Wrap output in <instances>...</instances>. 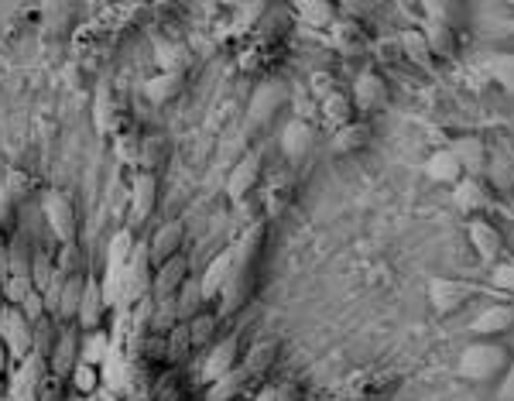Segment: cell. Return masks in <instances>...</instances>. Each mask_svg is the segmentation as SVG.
<instances>
[{"label": "cell", "mask_w": 514, "mask_h": 401, "mask_svg": "<svg viewBox=\"0 0 514 401\" xmlns=\"http://www.w3.org/2000/svg\"><path fill=\"white\" fill-rule=\"evenodd\" d=\"M288 100H292V90H288L285 79H264V83L251 93V103H247V120H251L254 127L271 124V120L278 117V110L288 107Z\"/></svg>", "instance_id": "cell-5"}, {"label": "cell", "mask_w": 514, "mask_h": 401, "mask_svg": "<svg viewBox=\"0 0 514 401\" xmlns=\"http://www.w3.org/2000/svg\"><path fill=\"white\" fill-rule=\"evenodd\" d=\"M312 148H316V127L309 120L295 117L285 127V134H281V151H285L288 162H305L312 155Z\"/></svg>", "instance_id": "cell-23"}, {"label": "cell", "mask_w": 514, "mask_h": 401, "mask_svg": "<svg viewBox=\"0 0 514 401\" xmlns=\"http://www.w3.org/2000/svg\"><path fill=\"white\" fill-rule=\"evenodd\" d=\"M254 288H257V268H240L237 264L230 282L223 285L220 295H216V316L220 319L237 316V312L254 299Z\"/></svg>", "instance_id": "cell-9"}, {"label": "cell", "mask_w": 514, "mask_h": 401, "mask_svg": "<svg viewBox=\"0 0 514 401\" xmlns=\"http://www.w3.org/2000/svg\"><path fill=\"white\" fill-rule=\"evenodd\" d=\"M107 295H103V285H100V278L93 275H86V288H83V302H79V312H76V326H79V333H100L103 330V323H107Z\"/></svg>", "instance_id": "cell-12"}, {"label": "cell", "mask_w": 514, "mask_h": 401, "mask_svg": "<svg viewBox=\"0 0 514 401\" xmlns=\"http://www.w3.org/2000/svg\"><path fill=\"white\" fill-rule=\"evenodd\" d=\"M14 216H18V203H14V196L4 189V182H0V227L11 230L14 227Z\"/></svg>", "instance_id": "cell-53"}, {"label": "cell", "mask_w": 514, "mask_h": 401, "mask_svg": "<svg viewBox=\"0 0 514 401\" xmlns=\"http://www.w3.org/2000/svg\"><path fill=\"white\" fill-rule=\"evenodd\" d=\"M295 18L312 31H329L340 21V7L329 0H302V4H295Z\"/></svg>", "instance_id": "cell-30"}, {"label": "cell", "mask_w": 514, "mask_h": 401, "mask_svg": "<svg viewBox=\"0 0 514 401\" xmlns=\"http://www.w3.org/2000/svg\"><path fill=\"white\" fill-rule=\"evenodd\" d=\"M350 100L360 114H384V110L391 107V86H388V79H384V72L374 66L360 69L357 79H353Z\"/></svg>", "instance_id": "cell-4"}, {"label": "cell", "mask_w": 514, "mask_h": 401, "mask_svg": "<svg viewBox=\"0 0 514 401\" xmlns=\"http://www.w3.org/2000/svg\"><path fill=\"white\" fill-rule=\"evenodd\" d=\"M295 182H292V175H278V179H271V189H268V203H264V216L268 220H278L281 213L288 210V203H292V196H295Z\"/></svg>", "instance_id": "cell-43"}, {"label": "cell", "mask_w": 514, "mask_h": 401, "mask_svg": "<svg viewBox=\"0 0 514 401\" xmlns=\"http://www.w3.org/2000/svg\"><path fill=\"white\" fill-rule=\"evenodd\" d=\"M175 309H179V323H192L199 312H206V299L203 292H199V278H189V282L182 285V292L175 295Z\"/></svg>", "instance_id": "cell-42"}, {"label": "cell", "mask_w": 514, "mask_h": 401, "mask_svg": "<svg viewBox=\"0 0 514 401\" xmlns=\"http://www.w3.org/2000/svg\"><path fill=\"white\" fill-rule=\"evenodd\" d=\"M189 354H192V336H189V326H186V323H179L172 333L165 336V364L179 367V364H186Z\"/></svg>", "instance_id": "cell-45"}, {"label": "cell", "mask_w": 514, "mask_h": 401, "mask_svg": "<svg viewBox=\"0 0 514 401\" xmlns=\"http://www.w3.org/2000/svg\"><path fill=\"white\" fill-rule=\"evenodd\" d=\"M42 213H45V223L55 234V240L72 244V240L79 237V216H76V206H72V199L66 196V192H55V189L45 192Z\"/></svg>", "instance_id": "cell-8"}, {"label": "cell", "mask_w": 514, "mask_h": 401, "mask_svg": "<svg viewBox=\"0 0 514 401\" xmlns=\"http://www.w3.org/2000/svg\"><path fill=\"white\" fill-rule=\"evenodd\" d=\"M422 168H425V179L436 182V186H449V189H453L456 182L463 179V168H460V162H456L449 148H436L429 158H425Z\"/></svg>", "instance_id": "cell-29"}, {"label": "cell", "mask_w": 514, "mask_h": 401, "mask_svg": "<svg viewBox=\"0 0 514 401\" xmlns=\"http://www.w3.org/2000/svg\"><path fill=\"white\" fill-rule=\"evenodd\" d=\"M59 336H62V323H59V319H52V316H45L42 323L31 326V354L48 360L55 354V343H59Z\"/></svg>", "instance_id": "cell-34"}, {"label": "cell", "mask_w": 514, "mask_h": 401, "mask_svg": "<svg viewBox=\"0 0 514 401\" xmlns=\"http://www.w3.org/2000/svg\"><path fill=\"white\" fill-rule=\"evenodd\" d=\"M484 72L494 79V86H501L504 93L514 96V52H494L484 59Z\"/></svg>", "instance_id": "cell-39"}, {"label": "cell", "mask_w": 514, "mask_h": 401, "mask_svg": "<svg viewBox=\"0 0 514 401\" xmlns=\"http://www.w3.org/2000/svg\"><path fill=\"white\" fill-rule=\"evenodd\" d=\"M484 186L491 196H511L514 192V148L511 144H491V158H487Z\"/></svg>", "instance_id": "cell-15"}, {"label": "cell", "mask_w": 514, "mask_h": 401, "mask_svg": "<svg viewBox=\"0 0 514 401\" xmlns=\"http://www.w3.org/2000/svg\"><path fill=\"white\" fill-rule=\"evenodd\" d=\"M504 28H508L511 35H514V18H508V21H504Z\"/></svg>", "instance_id": "cell-61"}, {"label": "cell", "mask_w": 514, "mask_h": 401, "mask_svg": "<svg viewBox=\"0 0 514 401\" xmlns=\"http://www.w3.org/2000/svg\"><path fill=\"white\" fill-rule=\"evenodd\" d=\"M182 86H186V79H182L179 72H158L155 79H148L144 93H148L151 103H172L182 96Z\"/></svg>", "instance_id": "cell-37"}, {"label": "cell", "mask_w": 514, "mask_h": 401, "mask_svg": "<svg viewBox=\"0 0 514 401\" xmlns=\"http://www.w3.org/2000/svg\"><path fill=\"white\" fill-rule=\"evenodd\" d=\"M487 288L501 299H511L514 295V258H501L487 271Z\"/></svg>", "instance_id": "cell-47"}, {"label": "cell", "mask_w": 514, "mask_h": 401, "mask_svg": "<svg viewBox=\"0 0 514 401\" xmlns=\"http://www.w3.org/2000/svg\"><path fill=\"white\" fill-rule=\"evenodd\" d=\"M31 292H35L31 278H18V275H7V282L0 285V295H4V302H7V306H14V309H21L24 299H28Z\"/></svg>", "instance_id": "cell-49"}, {"label": "cell", "mask_w": 514, "mask_h": 401, "mask_svg": "<svg viewBox=\"0 0 514 401\" xmlns=\"http://www.w3.org/2000/svg\"><path fill=\"white\" fill-rule=\"evenodd\" d=\"M134 247H138V240H134L131 230H120V234L110 240V251H107V271H124L127 261H131Z\"/></svg>", "instance_id": "cell-46"}, {"label": "cell", "mask_w": 514, "mask_h": 401, "mask_svg": "<svg viewBox=\"0 0 514 401\" xmlns=\"http://www.w3.org/2000/svg\"><path fill=\"white\" fill-rule=\"evenodd\" d=\"M179 326V309H175V299L165 302H151V319H148V336H168Z\"/></svg>", "instance_id": "cell-44"}, {"label": "cell", "mask_w": 514, "mask_h": 401, "mask_svg": "<svg viewBox=\"0 0 514 401\" xmlns=\"http://www.w3.org/2000/svg\"><path fill=\"white\" fill-rule=\"evenodd\" d=\"M275 401H305V391L295 381H281L275 384Z\"/></svg>", "instance_id": "cell-55"}, {"label": "cell", "mask_w": 514, "mask_h": 401, "mask_svg": "<svg viewBox=\"0 0 514 401\" xmlns=\"http://www.w3.org/2000/svg\"><path fill=\"white\" fill-rule=\"evenodd\" d=\"M0 401H7V398H0Z\"/></svg>", "instance_id": "cell-64"}, {"label": "cell", "mask_w": 514, "mask_h": 401, "mask_svg": "<svg viewBox=\"0 0 514 401\" xmlns=\"http://www.w3.org/2000/svg\"><path fill=\"white\" fill-rule=\"evenodd\" d=\"M371 124L367 120H350L347 127H340V131L333 134V151L336 155H357V151H364L367 144H371Z\"/></svg>", "instance_id": "cell-32"}, {"label": "cell", "mask_w": 514, "mask_h": 401, "mask_svg": "<svg viewBox=\"0 0 514 401\" xmlns=\"http://www.w3.org/2000/svg\"><path fill=\"white\" fill-rule=\"evenodd\" d=\"M254 401H275V388H261L254 395Z\"/></svg>", "instance_id": "cell-60"}, {"label": "cell", "mask_w": 514, "mask_h": 401, "mask_svg": "<svg viewBox=\"0 0 514 401\" xmlns=\"http://www.w3.org/2000/svg\"><path fill=\"white\" fill-rule=\"evenodd\" d=\"M48 378H52V371H48V360L28 354V357L21 360L18 374H14V388H38V391H42L45 384H48Z\"/></svg>", "instance_id": "cell-36"}, {"label": "cell", "mask_w": 514, "mask_h": 401, "mask_svg": "<svg viewBox=\"0 0 514 401\" xmlns=\"http://www.w3.org/2000/svg\"><path fill=\"white\" fill-rule=\"evenodd\" d=\"M186 282H189V258L186 254H175L172 261H165L162 268H155V278H151V302L175 299Z\"/></svg>", "instance_id": "cell-19"}, {"label": "cell", "mask_w": 514, "mask_h": 401, "mask_svg": "<svg viewBox=\"0 0 514 401\" xmlns=\"http://www.w3.org/2000/svg\"><path fill=\"white\" fill-rule=\"evenodd\" d=\"M247 381H254L251 374L244 371V367H237V371H230V374H223L220 381H213L210 384V401H240V395L247 391Z\"/></svg>", "instance_id": "cell-38"}, {"label": "cell", "mask_w": 514, "mask_h": 401, "mask_svg": "<svg viewBox=\"0 0 514 401\" xmlns=\"http://www.w3.org/2000/svg\"><path fill=\"white\" fill-rule=\"evenodd\" d=\"M278 354H281V343L275 340V336H257L251 347H247V354H244V360H240V367H244V371L257 381V378H264L271 367H275Z\"/></svg>", "instance_id": "cell-24"}, {"label": "cell", "mask_w": 514, "mask_h": 401, "mask_svg": "<svg viewBox=\"0 0 514 401\" xmlns=\"http://www.w3.org/2000/svg\"><path fill=\"white\" fill-rule=\"evenodd\" d=\"M151 278H155V268H151L148 258V240H138L127 268L120 271V299L141 302L144 295H151Z\"/></svg>", "instance_id": "cell-7"}, {"label": "cell", "mask_w": 514, "mask_h": 401, "mask_svg": "<svg viewBox=\"0 0 514 401\" xmlns=\"http://www.w3.org/2000/svg\"><path fill=\"white\" fill-rule=\"evenodd\" d=\"M66 401H86V398H79V395H76V398H66Z\"/></svg>", "instance_id": "cell-62"}, {"label": "cell", "mask_w": 514, "mask_h": 401, "mask_svg": "<svg viewBox=\"0 0 514 401\" xmlns=\"http://www.w3.org/2000/svg\"><path fill=\"white\" fill-rule=\"evenodd\" d=\"M38 401H66V395H62V381L59 378H48L45 388L38 391Z\"/></svg>", "instance_id": "cell-57"}, {"label": "cell", "mask_w": 514, "mask_h": 401, "mask_svg": "<svg viewBox=\"0 0 514 401\" xmlns=\"http://www.w3.org/2000/svg\"><path fill=\"white\" fill-rule=\"evenodd\" d=\"M189 326V336H192V350H210L220 336V316L216 312H199Z\"/></svg>", "instance_id": "cell-40"}, {"label": "cell", "mask_w": 514, "mask_h": 401, "mask_svg": "<svg viewBox=\"0 0 514 401\" xmlns=\"http://www.w3.org/2000/svg\"><path fill=\"white\" fill-rule=\"evenodd\" d=\"M261 175H264L261 151H247V155L240 158V162L230 168V175H227V196H230V203L244 206L247 199L254 196V189H257V182H261Z\"/></svg>", "instance_id": "cell-10"}, {"label": "cell", "mask_w": 514, "mask_h": 401, "mask_svg": "<svg viewBox=\"0 0 514 401\" xmlns=\"http://www.w3.org/2000/svg\"><path fill=\"white\" fill-rule=\"evenodd\" d=\"M398 52L405 55L408 62H412L415 69H422V72H436V55H432V48L429 42H425V35L419 28H405L401 31V38H398Z\"/></svg>", "instance_id": "cell-28"}, {"label": "cell", "mask_w": 514, "mask_h": 401, "mask_svg": "<svg viewBox=\"0 0 514 401\" xmlns=\"http://www.w3.org/2000/svg\"><path fill=\"white\" fill-rule=\"evenodd\" d=\"M453 206L467 216V220H473V216H484L494 210V196L480 179H467V175H463L453 186Z\"/></svg>", "instance_id": "cell-20"}, {"label": "cell", "mask_w": 514, "mask_h": 401, "mask_svg": "<svg viewBox=\"0 0 514 401\" xmlns=\"http://www.w3.org/2000/svg\"><path fill=\"white\" fill-rule=\"evenodd\" d=\"M38 247L28 237H11L7 240V275L31 278V261H35Z\"/></svg>", "instance_id": "cell-33"}, {"label": "cell", "mask_w": 514, "mask_h": 401, "mask_svg": "<svg viewBox=\"0 0 514 401\" xmlns=\"http://www.w3.org/2000/svg\"><path fill=\"white\" fill-rule=\"evenodd\" d=\"M158 206V175L151 172H138L134 175V186H131V216L138 223L151 220Z\"/></svg>", "instance_id": "cell-26"}, {"label": "cell", "mask_w": 514, "mask_h": 401, "mask_svg": "<svg viewBox=\"0 0 514 401\" xmlns=\"http://www.w3.org/2000/svg\"><path fill=\"white\" fill-rule=\"evenodd\" d=\"M467 240H470L473 254H477L480 268L491 271L494 264L504 258V234L494 220H487V216H473V220H467Z\"/></svg>", "instance_id": "cell-6"}, {"label": "cell", "mask_w": 514, "mask_h": 401, "mask_svg": "<svg viewBox=\"0 0 514 401\" xmlns=\"http://www.w3.org/2000/svg\"><path fill=\"white\" fill-rule=\"evenodd\" d=\"M237 268V254L234 247H227L223 254H216V258L210 261V268L199 275V292H203L206 302H216V295L223 292V285L230 282V275H234Z\"/></svg>", "instance_id": "cell-22"}, {"label": "cell", "mask_w": 514, "mask_h": 401, "mask_svg": "<svg viewBox=\"0 0 514 401\" xmlns=\"http://www.w3.org/2000/svg\"><path fill=\"white\" fill-rule=\"evenodd\" d=\"M312 86H316V90H319V100H323V96H329V93L336 90L333 76H326V72H316V76H312Z\"/></svg>", "instance_id": "cell-58"}, {"label": "cell", "mask_w": 514, "mask_h": 401, "mask_svg": "<svg viewBox=\"0 0 514 401\" xmlns=\"http://www.w3.org/2000/svg\"><path fill=\"white\" fill-rule=\"evenodd\" d=\"M175 254H186V223H182V220L162 223V227H158L148 240L151 268H162V264L172 261Z\"/></svg>", "instance_id": "cell-16"}, {"label": "cell", "mask_w": 514, "mask_h": 401, "mask_svg": "<svg viewBox=\"0 0 514 401\" xmlns=\"http://www.w3.org/2000/svg\"><path fill=\"white\" fill-rule=\"evenodd\" d=\"M79 360H83V333H79L76 323L62 326V336H59V343H55V354L48 357V371H52V378L69 381Z\"/></svg>", "instance_id": "cell-14"}, {"label": "cell", "mask_w": 514, "mask_h": 401, "mask_svg": "<svg viewBox=\"0 0 514 401\" xmlns=\"http://www.w3.org/2000/svg\"><path fill=\"white\" fill-rule=\"evenodd\" d=\"M514 330V306L511 302H494L484 312H477L470 323L473 340H501Z\"/></svg>", "instance_id": "cell-18"}, {"label": "cell", "mask_w": 514, "mask_h": 401, "mask_svg": "<svg viewBox=\"0 0 514 401\" xmlns=\"http://www.w3.org/2000/svg\"><path fill=\"white\" fill-rule=\"evenodd\" d=\"M168 158H172V138H168V134H162V131L144 134L141 148H138V168H141V172L158 175L168 165Z\"/></svg>", "instance_id": "cell-25"}, {"label": "cell", "mask_w": 514, "mask_h": 401, "mask_svg": "<svg viewBox=\"0 0 514 401\" xmlns=\"http://www.w3.org/2000/svg\"><path fill=\"white\" fill-rule=\"evenodd\" d=\"M144 354H148V360H162L165 364V336H144Z\"/></svg>", "instance_id": "cell-56"}, {"label": "cell", "mask_w": 514, "mask_h": 401, "mask_svg": "<svg viewBox=\"0 0 514 401\" xmlns=\"http://www.w3.org/2000/svg\"><path fill=\"white\" fill-rule=\"evenodd\" d=\"M425 21L419 24V31L429 42L436 62H453L460 55V31H456V21H449L456 14L453 4H422Z\"/></svg>", "instance_id": "cell-2"}, {"label": "cell", "mask_w": 514, "mask_h": 401, "mask_svg": "<svg viewBox=\"0 0 514 401\" xmlns=\"http://www.w3.org/2000/svg\"><path fill=\"white\" fill-rule=\"evenodd\" d=\"M508 360H511V350L504 340H473L463 347L460 360H456V374L470 384H491V381H501Z\"/></svg>", "instance_id": "cell-1"}, {"label": "cell", "mask_w": 514, "mask_h": 401, "mask_svg": "<svg viewBox=\"0 0 514 401\" xmlns=\"http://www.w3.org/2000/svg\"><path fill=\"white\" fill-rule=\"evenodd\" d=\"M497 401H514V350H511V360L504 367L501 381H497Z\"/></svg>", "instance_id": "cell-54"}, {"label": "cell", "mask_w": 514, "mask_h": 401, "mask_svg": "<svg viewBox=\"0 0 514 401\" xmlns=\"http://www.w3.org/2000/svg\"><path fill=\"white\" fill-rule=\"evenodd\" d=\"M487 292H491V288L473 282V278H453V275L429 278V306L439 319L453 316V312H460L467 302L480 299V295H487ZM494 299H501V295H494Z\"/></svg>", "instance_id": "cell-3"}, {"label": "cell", "mask_w": 514, "mask_h": 401, "mask_svg": "<svg viewBox=\"0 0 514 401\" xmlns=\"http://www.w3.org/2000/svg\"><path fill=\"white\" fill-rule=\"evenodd\" d=\"M264 240H268V220H257L244 230V237L234 244L237 264L240 268H257L264 258Z\"/></svg>", "instance_id": "cell-27"}, {"label": "cell", "mask_w": 514, "mask_h": 401, "mask_svg": "<svg viewBox=\"0 0 514 401\" xmlns=\"http://www.w3.org/2000/svg\"><path fill=\"white\" fill-rule=\"evenodd\" d=\"M83 288H86V275H79V278H69V282H66V288H62L59 312H55V319H59L62 326H72V323H76L79 302H83Z\"/></svg>", "instance_id": "cell-41"}, {"label": "cell", "mask_w": 514, "mask_h": 401, "mask_svg": "<svg viewBox=\"0 0 514 401\" xmlns=\"http://www.w3.org/2000/svg\"><path fill=\"white\" fill-rule=\"evenodd\" d=\"M0 343L7 347L11 360H21L31 354V323L21 309L14 306H4L0 309Z\"/></svg>", "instance_id": "cell-13"}, {"label": "cell", "mask_w": 514, "mask_h": 401, "mask_svg": "<svg viewBox=\"0 0 514 401\" xmlns=\"http://www.w3.org/2000/svg\"><path fill=\"white\" fill-rule=\"evenodd\" d=\"M7 367H11V354H7V347L0 343V378L7 374Z\"/></svg>", "instance_id": "cell-59"}, {"label": "cell", "mask_w": 514, "mask_h": 401, "mask_svg": "<svg viewBox=\"0 0 514 401\" xmlns=\"http://www.w3.org/2000/svg\"><path fill=\"white\" fill-rule=\"evenodd\" d=\"M240 360H244V354H240V333H230L223 336V340H216L210 347V354H206L203 360V381H220L223 374L237 371Z\"/></svg>", "instance_id": "cell-17"}, {"label": "cell", "mask_w": 514, "mask_h": 401, "mask_svg": "<svg viewBox=\"0 0 514 401\" xmlns=\"http://www.w3.org/2000/svg\"><path fill=\"white\" fill-rule=\"evenodd\" d=\"M55 271L66 278H79V275H90V261H86V251L79 240L72 244H62L59 254H55Z\"/></svg>", "instance_id": "cell-35"}, {"label": "cell", "mask_w": 514, "mask_h": 401, "mask_svg": "<svg viewBox=\"0 0 514 401\" xmlns=\"http://www.w3.org/2000/svg\"><path fill=\"white\" fill-rule=\"evenodd\" d=\"M319 117H323V124H329L333 131H340V127H347L350 120H357V107H353L350 93L333 90L319 100Z\"/></svg>", "instance_id": "cell-31"}, {"label": "cell", "mask_w": 514, "mask_h": 401, "mask_svg": "<svg viewBox=\"0 0 514 401\" xmlns=\"http://www.w3.org/2000/svg\"><path fill=\"white\" fill-rule=\"evenodd\" d=\"M4 189L11 192L14 196V203H24V199L31 196V192H35V179H31L28 172H21V168H11V172H7V179H4Z\"/></svg>", "instance_id": "cell-51"}, {"label": "cell", "mask_w": 514, "mask_h": 401, "mask_svg": "<svg viewBox=\"0 0 514 401\" xmlns=\"http://www.w3.org/2000/svg\"><path fill=\"white\" fill-rule=\"evenodd\" d=\"M55 278V258L48 251H35V261H31V285L38 288V292H45L48 285H52Z\"/></svg>", "instance_id": "cell-50"}, {"label": "cell", "mask_w": 514, "mask_h": 401, "mask_svg": "<svg viewBox=\"0 0 514 401\" xmlns=\"http://www.w3.org/2000/svg\"><path fill=\"white\" fill-rule=\"evenodd\" d=\"M7 306V302H4V295H0V309H4Z\"/></svg>", "instance_id": "cell-63"}, {"label": "cell", "mask_w": 514, "mask_h": 401, "mask_svg": "<svg viewBox=\"0 0 514 401\" xmlns=\"http://www.w3.org/2000/svg\"><path fill=\"white\" fill-rule=\"evenodd\" d=\"M21 312H24V316H28V323H31V326H35V323H42V319L48 316V312H45V295L35 288V292H31L28 299H24Z\"/></svg>", "instance_id": "cell-52"}, {"label": "cell", "mask_w": 514, "mask_h": 401, "mask_svg": "<svg viewBox=\"0 0 514 401\" xmlns=\"http://www.w3.org/2000/svg\"><path fill=\"white\" fill-rule=\"evenodd\" d=\"M69 381H72V391H76L79 398H90L93 391L100 388V371H96L93 364H86V360H79Z\"/></svg>", "instance_id": "cell-48"}, {"label": "cell", "mask_w": 514, "mask_h": 401, "mask_svg": "<svg viewBox=\"0 0 514 401\" xmlns=\"http://www.w3.org/2000/svg\"><path fill=\"white\" fill-rule=\"evenodd\" d=\"M453 151V158L460 162L463 175L467 179H480L484 182V172H487V158H491V141H484L480 134H460L446 144Z\"/></svg>", "instance_id": "cell-11"}, {"label": "cell", "mask_w": 514, "mask_h": 401, "mask_svg": "<svg viewBox=\"0 0 514 401\" xmlns=\"http://www.w3.org/2000/svg\"><path fill=\"white\" fill-rule=\"evenodd\" d=\"M329 42H333V48L340 55H347V59H353V55H364L367 48H371V38H367L364 31V21H353V18H340L329 28Z\"/></svg>", "instance_id": "cell-21"}]
</instances>
